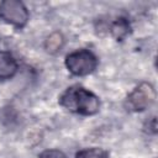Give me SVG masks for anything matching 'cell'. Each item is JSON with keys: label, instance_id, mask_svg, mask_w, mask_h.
<instances>
[{"label": "cell", "instance_id": "8", "mask_svg": "<svg viewBox=\"0 0 158 158\" xmlns=\"http://www.w3.org/2000/svg\"><path fill=\"white\" fill-rule=\"evenodd\" d=\"M63 37L60 33H53L52 36H49L47 38V42H46V48L47 51L49 52H57L62 46H63Z\"/></svg>", "mask_w": 158, "mask_h": 158}, {"label": "cell", "instance_id": "4", "mask_svg": "<svg viewBox=\"0 0 158 158\" xmlns=\"http://www.w3.org/2000/svg\"><path fill=\"white\" fill-rule=\"evenodd\" d=\"M156 100V90L149 83H141L128 94L126 99V107L130 111L139 112L148 109Z\"/></svg>", "mask_w": 158, "mask_h": 158}, {"label": "cell", "instance_id": "6", "mask_svg": "<svg viewBox=\"0 0 158 158\" xmlns=\"http://www.w3.org/2000/svg\"><path fill=\"white\" fill-rule=\"evenodd\" d=\"M110 31H111L112 36L117 41H121L125 36L128 35V32H130V23H128V21L125 17H120V19H117L116 21H114L110 25Z\"/></svg>", "mask_w": 158, "mask_h": 158}, {"label": "cell", "instance_id": "5", "mask_svg": "<svg viewBox=\"0 0 158 158\" xmlns=\"http://www.w3.org/2000/svg\"><path fill=\"white\" fill-rule=\"evenodd\" d=\"M17 72V62L10 52L0 51V79H10Z\"/></svg>", "mask_w": 158, "mask_h": 158}, {"label": "cell", "instance_id": "7", "mask_svg": "<svg viewBox=\"0 0 158 158\" xmlns=\"http://www.w3.org/2000/svg\"><path fill=\"white\" fill-rule=\"evenodd\" d=\"M75 158H109V152L102 148H85L77 153Z\"/></svg>", "mask_w": 158, "mask_h": 158}, {"label": "cell", "instance_id": "2", "mask_svg": "<svg viewBox=\"0 0 158 158\" xmlns=\"http://www.w3.org/2000/svg\"><path fill=\"white\" fill-rule=\"evenodd\" d=\"M67 69L78 77H84L93 73L98 67L96 56L88 49H79L72 52L65 58Z\"/></svg>", "mask_w": 158, "mask_h": 158}, {"label": "cell", "instance_id": "3", "mask_svg": "<svg viewBox=\"0 0 158 158\" xmlns=\"http://www.w3.org/2000/svg\"><path fill=\"white\" fill-rule=\"evenodd\" d=\"M28 16V10L22 1L4 0L0 2V20L11 23L17 28L26 26Z\"/></svg>", "mask_w": 158, "mask_h": 158}, {"label": "cell", "instance_id": "1", "mask_svg": "<svg viewBox=\"0 0 158 158\" xmlns=\"http://www.w3.org/2000/svg\"><path fill=\"white\" fill-rule=\"evenodd\" d=\"M59 104L64 109L84 116L95 115L100 109L99 98L94 93L79 85L69 86L60 95Z\"/></svg>", "mask_w": 158, "mask_h": 158}, {"label": "cell", "instance_id": "9", "mask_svg": "<svg viewBox=\"0 0 158 158\" xmlns=\"http://www.w3.org/2000/svg\"><path fill=\"white\" fill-rule=\"evenodd\" d=\"M38 158H68V157L59 149H46L38 156Z\"/></svg>", "mask_w": 158, "mask_h": 158}]
</instances>
